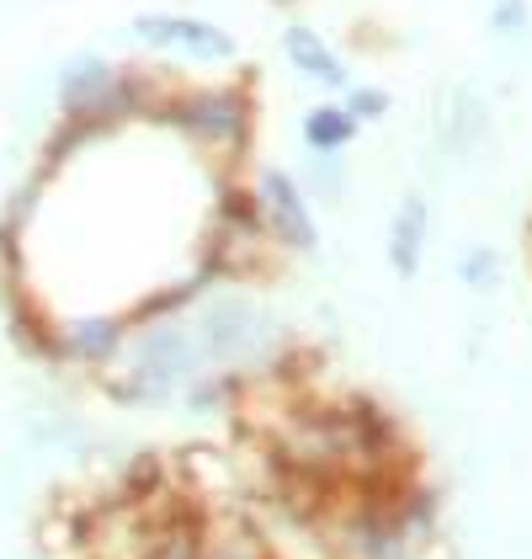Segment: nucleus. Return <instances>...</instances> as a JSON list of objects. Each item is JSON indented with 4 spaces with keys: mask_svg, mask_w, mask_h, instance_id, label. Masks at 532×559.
Wrapping results in <instances>:
<instances>
[{
    "mask_svg": "<svg viewBox=\"0 0 532 559\" xmlns=\"http://www.w3.org/2000/svg\"><path fill=\"white\" fill-rule=\"evenodd\" d=\"M166 123L208 160V166H240L251 155L256 139V96L229 81V86H181L177 107L166 112Z\"/></svg>",
    "mask_w": 532,
    "mask_h": 559,
    "instance_id": "obj_1",
    "label": "nucleus"
},
{
    "mask_svg": "<svg viewBox=\"0 0 532 559\" xmlns=\"http://www.w3.org/2000/svg\"><path fill=\"white\" fill-rule=\"evenodd\" d=\"M53 112L59 118H90L101 129H118L138 118L133 70L107 59L101 48H75L53 64Z\"/></svg>",
    "mask_w": 532,
    "mask_h": 559,
    "instance_id": "obj_2",
    "label": "nucleus"
},
{
    "mask_svg": "<svg viewBox=\"0 0 532 559\" xmlns=\"http://www.w3.org/2000/svg\"><path fill=\"white\" fill-rule=\"evenodd\" d=\"M277 246L256 218V203L245 187H229L214 209V224L203 235V277L214 283H256L277 266Z\"/></svg>",
    "mask_w": 532,
    "mask_h": 559,
    "instance_id": "obj_3",
    "label": "nucleus"
},
{
    "mask_svg": "<svg viewBox=\"0 0 532 559\" xmlns=\"http://www.w3.org/2000/svg\"><path fill=\"white\" fill-rule=\"evenodd\" d=\"M251 203H256V218L271 235V246L282 257H314L319 251V229H314V203L304 198V187L293 181L288 166H256L251 176Z\"/></svg>",
    "mask_w": 532,
    "mask_h": 559,
    "instance_id": "obj_4",
    "label": "nucleus"
},
{
    "mask_svg": "<svg viewBox=\"0 0 532 559\" xmlns=\"http://www.w3.org/2000/svg\"><path fill=\"white\" fill-rule=\"evenodd\" d=\"M129 38L149 53H186L192 64H229L240 53L229 27L208 16H186V11H138L129 22Z\"/></svg>",
    "mask_w": 532,
    "mask_h": 559,
    "instance_id": "obj_5",
    "label": "nucleus"
},
{
    "mask_svg": "<svg viewBox=\"0 0 532 559\" xmlns=\"http://www.w3.org/2000/svg\"><path fill=\"white\" fill-rule=\"evenodd\" d=\"M129 342V314H75L59 325V368H107Z\"/></svg>",
    "mask_w": 532,
    "mask_h": 559,
    "instance_id": "obj_6",
    "label": "nucleus"
},
{
    "mask_svg": "<svg viewBox=\"0 0 532 559\" xmlns=\"http://www.w3.org/2000/svg\"><path fill=\"white\" fill-rule=\"evenodd\" d=\"M426 229H432V203L421 187H404L395 198V214H389V240H384V257L395 266L399 283L421 277V261H426Z\"/></svg>",
    "mask_w": 532,
    "mask_h": 559,
    "instance_id": "obj_7",
    "label": "nucleus"
},
{
    "mask_svg": "<svg viewBox=\"0 0 532 559\" xmlns=\"http://www.w3.org/2000/svg\"><path fill=\"white\" fill-rule=\"evenodd\" d=\"M277 44H282V59L293 64V75H304V81H314V86H325V91L352 86V70L336 59V48L325 44V33L314 22H288Z\"/></svg>",
    "mask_w": 532,
    "mask_h": 559,
    "instance_id": "obj_8",
    "label": "nucleus"
},
{
    "mask_svg": "<svg viewBox=\"0 0 532 559\" xmlns=\"http://www.w3.org/2000/svg\"><path fill=\"white\" fill-rule=\"evenodd\" d=\"M203 559H271V544L245 507H219L203 516Z\"/></svg>",
    "mask_w": 532,
    "mask_h": 559,
    "instance_id": "obj_9",
    "label": "nucleus"
},
{
    "mask_svg": "<svg viewBox=\"0 0 532 559\" xmlns=\"http://www.w3.org/2000/svg\"><path fill=\"white\" fill-rule=\"evenodd\" d=\"M203 507L181 496L171 512L155 516L149 538H144V555L138 559H203Z\"/></svg>",
    "mask_w": 532,
    "mask_h": 559,
    "instance_id": "obj_10",
    "label": "nucleus"
},
{
    "mask_svg": "<svg viewBox=\"0 0 532 559\" xmlns=\"http://www.w3.org/2000/svg\"><path fill=\"white\" fill-rule=\"evenodd\" d=\"M293 181L304 187V198L319 203V209H347V192H352V171H347V155H319V150H304Z\"/></svg>",
    "mask_w": 532,
    "mask_h": 559,
    "instance_id": "obj_11",
    "label": "nucleus"
},
{
    "mask_svg": "<svg viewBox=\"0 0 532 559\" xmlns=\"http://www.w3.org/2000/svg\"><path fill=\"white\" fill-rule=\"evenodd\" d=\"M299 133H304V150L347 155L356 144V133H362V123L347 112V102H314L310 112H304V123H299Z\"/></svg>",
    "mask_w": 532,
    "mask_h": 559,
    "instance_id": "obj_12",
    "label": "nucleus"
},
{
    "mask_svg": "<svg viewBox=\"0 0 532 559\" xmlns=\"http://www.w3.org/2000/svg\"><path fill=\"white\" fill-rule=\"evenodd\" d=\"M458 283H463L474 299L500 294V283H506V257H500V246H489V240L463 246V257H458Z\"/></svg>",
    "mask_w": 532,
    "mask_h": 559,
    "instance_id": "obj_13",
    "label": "nucleus"
},
{
    "mask_svg": "<svg viewBox=\"0 0 532 559\" xmlns=\"http://www.w3.org/2000/svg\"><path fill=\"white\" fill-rule=\"evenodd\" d=\"M44 187H48V171H33L5 198V209H0V240H22L33 229V218L44 209Z\"/></svg>",
    "mask_w": 532,
    "mask_h": 559,
    "instance_id": "obj_14",
    "label": "nucleus"
},
{
    "mask_svg": "<svg viewBox=\"0 0 532 559\" xmlns=\"http://www.w3.org/2000/svg\"><path fill=\"white\" fill-rule=\"evenodd\" d=\"M489 38L506 48H532V0H489Z\"/></svg>",
    "mask_w": 532,
    "mask_h": 559,
    "instance_id": "obj_15",
    "label": "nucleus"
},
{
    "mask_svg": "<svg viewBox=\"0 0 532 559\" xmlns=\"http://www.w3.org/2000/svg\"><path fill=\"white\" fill-rule=\"evenodd\" d=\"M347 112H352L362 129H367V123H389L395 96H389L384 86H347Z\"/></svg>",
    "mask_w": 532,
    "mask_h": 559,
    "instance_id": "obj_16",
    "label": "nucleus"
},
{
    "mask_svg": "<svg viewBox=\"0 0 532 559\" xmlns=\"http://www.w3.org/2000/svg\"><path fill=\"white\" fill-rule=\"evenodd\" d=\"M528 240H532V229H528Z\"/></svg>",
    "mask_w": 532,
    "mask_h": 559,
    "instance_id": "obj_17",
    "label": "nucleus"
},
{
    "mask_svg": "<svg viewBox=\"0 0 532 559\" xmlns=\"http://www.w3.org/2000/svg\"><path fill=\"white\" fill-rule=\"evenodd\" d=\"M458 559H463V555H458Z\"/></svg>",
    "mask_w": 532,
    "mask_h": 559,
    "instance_id": "obj_18",
    "label": "nucleus"
}]
</instances>
